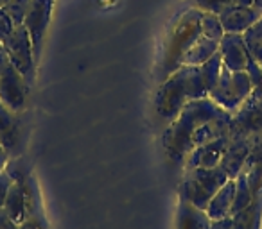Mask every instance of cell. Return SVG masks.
<instances>
[{"mask_svg":"<svg viewBox=\"0 0 262 229\" xmlns=\"http://www.w3.org/2000/svg\"><path fill=\"white\" fill-rule=\"evenodd\" d=\"M232 113L217 106L210 97L189 100L164 135L167 158L174 167L185 163L196 147L228 135Z\"/></svg>","mask_w":262,"mask_h":229,"instance_id":"cell-1","label":"cell"},{"mask_svg":"<svg viewBox=\"0 0 262 229\" xmlns=\"http://www.w3.org/2000/svg\"><path fill=\"white\" fill-rule=\"evenodd\" d=\"M208 97L200 66L183 65L164 81L155 97V113L160 122L171 124L189 100Z\"/></svg>","mask_w":262,"mask_h":229,"instance_id":"cell-2","label":"cell"},{"mask_svg":"<svg viewBox=\"0 0 262 229\" xmlns=\"http://www.w3.org/2000/svg\"><path fill=\"white\" fill-rule=\"evenodd\" d=\"M201 36V11L200 9H189L185 11L165 40L164 59H162V73L167 79L174 73L180 66H183V58L187 50L196 43Z\"/></svg>","mask_w":262,"mask_h":229,"instance_id":"cell-3","label":"cell"},{"mask_svg":"<svg viewBox=\"0 0 262 229\" xmlns=\"http://www.w3.org/2000/svg\"><path fill=\"white\" fill-rule=\"evenodd\" d=\"M228 179L230 177L223 172L221 167L189 168L180 183V200H187L200 210H207L208 202L214 199V195Z\"/></svg>","mask_w":262,"mask_h":229,"instance_id":"cell-4","label":"cell"},{"mask_svg":"<svg viewBox=\"0 0 262 229\" xmlns=\"http://www.w3.org/2000/svg\"><path fill=\"white\" fill-rule=\"evenodd\" d=\"M251 90H253V84H251L246 72H232L223 65L217 83L210 90L208 97L217 106H221L223 109L233 115L241 108V104L248 98Z\"/></svg>","mask_w":262,"mask_h":229,"instance_id":"cell-5","label":"cell"},{"mask_svg":"<svg viewBox=\"0 0 262 229\" xmlns=\"http://www.w3.org/2000/svg\"><path fill=\"white\" fill-rule=\"evenodd\" d=\"M2 48H4L9 63L22 73L24 79L27 81V84L33 88L34 77H36L38 63H36V59H34L29 31L26 29L24 23L15 26V29H13V33L9 34V38L2 43Z\"/></svg>","mask_w":262,"mask_h":229,"instance_id":"cell-6","label":"cell"},{"mask_svg":"<svg viewBox=\"0 0 262 229\" xmlns=\"http://www.w3.org/2000/svg\"><path fill=\"white\" fill-rule=\"evenodd\" d=\"M52 9H54V0H29V6H27L24 26L29 31L36 63L40 61L41 50H43L45 34H47L52 18Z\"/></svg>","mask_w":262,"mask_h":229,"instance_id":"cell-7","label":"cell"},{"mask_svg":"<svg viewBox=\"0 0 262 229\" xmlns=\"http://www.w3.org/2000/svg\"><path fill=\"white\" fill-rule=\"evenodd\" d=\"M262 133V88H253L241 108L232 115L228 135L255 136Z\"/></svg>","mask_w":262,"mask_h":229,"instance_id":"cell-8","label":"cell"},{"mask_svg":"<svg viewBox=\"0 0 262 229\" xmlns=\"http://www.w3.org/2000/svg\"><path fill=\"white\" fill-rule=\"evenodd\" d=\"M29 91L31 86L27 84V81L8 59V63L0 72V100H2V104L8 106L11 111L22 113L26 108Z\"/></svg>","mask_w":262,"mask_h":229,"instance_id":"cell-9","label":"cell"},{"mask_svg":"<svg viewBox=\"0 0 262 229\" xmlns=\"http://www.w3.org/2000/svg\"><path fill=\"white\" fill-rule=\"evenodd\" d=\"M15 113L0 100V143L9 156L16 158L24 149V124Z\"/></svg>","mask_w":262,"mask_h":229,"instance_id":"cell-10","label":"cell"},{"mask_svg":"<svg viewBox=\"0 0 262 229\" xmlns=\"http://www.w3.org/2000/svg\"><path fill=\"white\" fill-rule=\"evenodd\" d=\"M228 136H230L228 145H226V150L223 154L219 167L223 168V172L230 179H235L243 172L244 163H246L248 156H250L255 136H246V135H228Z\"/></svg>","mask_w":262,"mask_h":229,"instance_id":"cell-11","label":"cell"},{"mask_svg":"<svg viewBox=\"0 0 262 229\" xmlns=\"http://www.w3.org/2000/svg\"><path fill=\"white\" fill-rule=\"evenodd\" d=\"M219 54H221L223 65L232 72H244L250 52L244 43L243 34L225 33L219 41Z\"/></svg>","mask_w":262,"mask_h":229,"instance_id":"cell-12","label":"cell"},{"mask_svg":"<svg viewBox=\"0 0 262 229\" xmlns=\"http://www.w3.org/2000/svg\"><path fill=\"white\" fill-rule=\"evenodd\" d=\"M228 140L230 136L225 135L221 138L214 140V142H208L205 145H200L192 150V152L187 156L185 163V170L189 168H214L219 167L221 163V158L226 150V145H228Z\"/></svg>","mask_w":262,"mask_h":229,"instance_id":"cell-13","label":"cell"},{"mask_svg":"<svg viewBox=\"0 0 262 229\" xmlns=\"http://www.w3.org/2000/svg\"><path fill=\"white\" fill-rule=\"evenodd\" d=\"M225 33L243 34L255 22L262 18V11L255 6H230L226 11L219 15Z\"/></svg>","mask_w":262,"mask_h":229,"instance_id":"cell-14","label":"cell"},{"mask_svg":"<svg viewBox=\"0 0 262 229\" xmlns=\"http://www.w3.org/2000/svg\"><path fill=\"white\" fill-rule=\"evenodd\" d=\"M210 217L187 200H180L176 213V229H210Z\"/></svg>","mask_w":262,"mask_h":229,"instance_id":"cell-15","label":"cell"},{"mask_svg":"<svg viewBox=\"0 0 262 229\" xmlns=\"http://www.w3.org/2000/svg\"><path fill=\"white\" fill-rule=\"evenodd\" d=\"M233 195H235V179H228V181L221 186V190L214 195V199L208 202L207 210H205L208 217H210V220L230 217V211H232V204H233Z\"/></svg>","mask_w":262,"mask_h":229,"instance_id":"cell-16","label":"cell"},{"mask_svg":"<svg viewBox=\"0 0 262 229\" xmlns=\"http://www.w3.org/2000/svg\"><path fill=\"white\" fill-rule=\"evenodd\" d=\"M2 208H4L6 213H8L16 224H20V222L27 217V199H26V188H24L22 181L13 183Z\"/></svg>","mask_w":262,"mask_h":229,"instance_id":"cell-17","label":"cell"},{"mask_svg":"<svg viewBox=\"0 0 262 229\" xmlns=\"http://www.w3.org/2000/svg\"><path fill=\"white\" fill-rule=\"evenodd\" d=\"M219 52V41H214L210 38H205L201 34L196 40V43L187 50L185 58H183V65L189 66H201L205 61L212 58L214 54Z\"/></svg>","mask_w":262,"mask_h":229,"instance_id":"cell-18","label":"cell"},{"mask_svg":"<svg viewBox=\"0 0 262 229\" xmlns=\"http://www.w3.org/2000/svg\"><path fill=\"white\" fill-rule=\"evenodd\" d=\"M255 195L251 192V186L248 183V177L244 172H241L235 177V195H233V204H232V211H230V217L244 211L251 202H253Z\"/></svg>","mask_w":262,"mask_h":229,"instance_id":"cell-19","label":"cell"},{"mask_svg":"<svg viewBox=\"0 0 262 229\" xmlns=\"http://www.w3.org/2000/svg\"><path fill=\"white\" fill-rule=\"evenodd\" d=\"M244 43L250 52V56L255 61H260L262 59V18L258 22H255L250 29H246L243 33Z\"/></svg>","mask_w":262,"mask_h":229,"instance_id":"cell-20","label":"cell"},{"mask_svg":"<svg viewBox=\"0 0 262 229\" xmlns=\"http://www.w3.org/2000/svg\"><path fill=\"white\" fill-rule=\"evenodd\" d=\"M221 68H223V59H221V54H219V52L217 54H214L208 61H205L203 65L200 66L201 75H203L205 88H207L208 93H210V90L215 86V83H217Z\"/></svg>","mask_w":262,"mask_h":229,"instance_id":"cell-21","label":"cell"},{"mask_svg":"<svg viewBox=\"0 0 262 229\" xmlns=\"http://www.w3.org/2000/svg\"><path fill=\"white\" fill-rule=\"evenodd\" d=\"M201 34L214 41H221V38L225 36V29H223L219 15L201 11Z\"/></svg>","mask_w":262,"mask_h":229,"instance_id":"cell-22","label":"cell"},{"mask_svg":"<svg viewBox=\"0 0 262 229\" xmlns=\"http://www.w3.org/2000/svg\"><path fill=\"white\" fill-rule=\"evenodd\" d=\"M244 174H246L253 195L255 197L262 195V158L258 161H255V163L248 168V172H244Z\"/></svg>","mask_w":262,"mask_h":229,"instance_id":"cell-23","label":"cell"},{"mask_svg":"<svg viewBox=\"0 0 262 229\" xmlns=\"http://www.w3.org/2000/svg\"><path fill=\"white\" fill-rule=\"evenodd\" d=\"M196 6L200 11L221 15L230 6H233V0H196Z\"/></svg>","mask_w":262,"mask_h":229,"instance_id":"cell-24","label":"cell"},{"mask_svg":"<svg viewBox=\"0 0 262 229\" xmlns=\"http://www.w3.org/2000/svg\"><path fill=\"white\" fill-rule=\"evenodd\" d=\"M244 72L248 73V77H250L251 84H253V88H262V66L258 65L257 61H255L253 58H248V63H246V70Z\"/></svg>","mask_w":262,"mask_h":229,"instance_id":"cell-25","label":"cell"},{"mask_svg":"<svg viewBox=\"0 0 262 229\" xmlns=\"http://www.w3.org/2000/svg\"><path fill=\"white\" fill-rule=\"evenodd\" d=\"M15 29V22L4 8H0V43H4Z\"/></svg>","mask_w":262,"mask_h":229,"instance_id":"cell-26","label":"cell"},{"mask_svg":"<svg viewBox=\"0 0 262 229\" xmlns=\"http://www.w3.org/2000/svg\"><path fill=\"white\" fill-rule=\"evenodd\" d=\"M13 183H15V179L8 170H0V208L4 206V200L8 197V192Z\"/></svg>","mask_w":262,"mask_h":229,"instance_id":"cell-27","label":"cell"},{"mask_svg":"<svg viewBox=\"0 0 262 229\" xmlns=\"http://www.w3.org/2000/svg\"><path fill=\"white\" fill-rule=\"evenodd\" d=\"M18 229H45L43 215H27L18 224Z\"/></svg>","mask_w":262,"mask_h":229,"instance_id":"cell-28","label":"cell"},{"mask_svg":"<svg viewBox=\"0 0 262 229\" xmlns=\"http://www.w3.org/2000/svg\"><path fill=\"white\" fill-rule=\"evenodd\" d=\"M0 229H18V224L6 213L4 208H0Z\"/></svg>","mask_w":262,"mask_h":229,"instance_id":"cell-29","label":"cell"},{"mask_svg":"<svg viewBox=\"0 0 262 229\" xmlns=\"http://www.w3.org/2000/svg\"><path fill=\"white\" fill-rule=\"evenodd\" d=\"M232 227H233V218L232 217L217 218V220L210 222V229H232Z\"/></svg>","mask_w":262,"mask_h":229,"instance_id":"cell-30","label":"cell"},{"mask_svg":"<svg viewBox=\"0 0 262 229\" xmlns=\"http://www.w3.org/2000/svg\"><path fill=\"white\" fill-rule=\"evenodd\" d=\"M8 161H9V154L6 152V149L2 147V143H0V170H6Z\"/></svg>","mask_w":262,"mask_h":229,"instance_id":"cell-31","label":"cell"},{"mask_svg":"<svg viewBox=\"0 0 262 229\" xmlns=\"http://www.w3.org/2000/svg\"><path fill=\"white\" fill-rule=\"evenodd\" d=\"M6 63H8V56H6L4 50H0V72H2V68H4Z\"/></svg>","mask_w":262,"mask_h":229,"instance_id":"cell-32","label":"cell"},{"mask_svg":"<svg viewBox=\"0 0 262 229\" xmlns=\"http://www.w3.org/2000/svg\"><path fill=\"white\" fill-rule=\"evenodd\" d=\"M233 6H253V0H233Z\"/></svg>","mask_w":262,"mask_h":229,"instance_id":"cell-33","label":"cell"},{"mask_svg":"<svg viewBox=\"0 0 262 229\" xmlns=\"http://www.w3.org/2000/svg\"><path fill=\"white\" fill-rule=\"evenodd\" d=\"M253 6H255L257 9H260V11H262V0H253Z\"/></svg>","mask_w":262,"mask_h":229,"instance_id":"cell-34","label":"cell"},{"mask_svg":"<svg viewBox=\"0 0 262 229\" xmlns=\"http://www.w3.org/2000/svg\"><path fill=\"white\" fill-rule=\"evenodd\" d=\"M9 2H11V0H0V8H6Z\"/></svg>","mask_w":262,"mask_h":229,"instance_id":"cell-35","label":"cell"},{"mask_svg":"<svg viewBox=\"0 0 262 229\" xmlns=\"http://www.w3.org/2000/svg\"><path fill=\"white\" fill-rule=\"evenodd\" d=\"M257 63H258V65H260V66H262V59H260V61H257Z\"/></svg>","mask_w":262,"mask_h":229,"instance_id":"cell-36","label":"cell"},{"mask_svg":"<svg viewBox=\"0 0 262 229\" xmlns=\"http://www.w3.org/2000/svg\"><path fill=\"white\" fill-rule=\"evenodd\" d=\"M0 50H4V48H2V43H0Z\"/></svg>","mask_w":262,"mask_h":229,"instance_id":"cell-37","label":"cell"}]
</instances>
